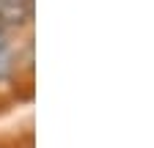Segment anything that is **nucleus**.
I'll list each match as a JSON object with an SVG mask.
<instances>
[{
  "mask_svg": "<svg viewBox=\"0 0 154 148\" xmlns=\"http://www.w3.org/2000/svg\"><path fill=\"white\" fill-rule=\"evenodd\" d=\"M11 69H14V58H11V52L6 47V49H0V80H6L11 74Z\"/></svg>",
  "mask_w": 154,
  "mask_h": 148,
  "instance_id": "f03ea898",
  "label": "nucleus"
},
{
  "mask_svg": "<svg viewBox=\"0 0 154 148\" xmlns=\"http://www.w3.org/2000/svg\"><path fill=\"white\" fill-rule=\"evenodd\" d=\"M8 47V36H6V28L0 25V49H6Z\"/></svg>",
  "mask_w": 154,
  "mask_h": 148,
  "instance_id": "7ed1b4c3",
  "label": "nucleus"
},
{
  "mask_svg": "<svg viewBox=\"0 0 154 148\" xmlns=\"http://www.w3.org/2000/svg\"><path fill=\"white\" fill-rule=\"evenodd\" d=\"M33 19L30 0H0V25L3 28H22Z\"/></svg>",
  "mask_w": 154,
  "mask_h": 148,
  "instance_id": "f257e3e1",
  "label": "nucleus"
}]
</instances>
